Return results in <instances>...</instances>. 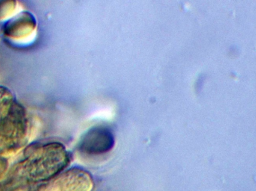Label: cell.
Returning a JSON list of instances; mask_svg holds the SVG:
<instances>
[{
  "label": "cell",
  "mask_w": 256,
  "mask_h": 191,
  "mask_svg": "<svg viewBox=\"0 0 256 191\" xmlns=\"http://www.w3.org/2000/svg\"><path fill=\"white\" fill-rule=\"evenodd\" d=\"M70 161L68 152L63 144L49 143L34 149L32 171L38 178L49 179L66 169Z\"/></svg>",
  "instance_id": "cell-1"
},
{
  "label": "cell",
  "mask_w": 256,
  "mask_h": 191,
  "mask_svg": "<svg viewBox=\"0 0 256 191\" xmlns=\"http://www.w3.org/2000/svg\"><path fill=\"white\" fill-rule=\"evenodd\" d=\"M94 186L88 171L72 168L60 174L44 191H92Z\"/></svg>",
  "instance_id": "cell-2"
},
{
  "label": "cell",
  "mask_w": 256,
  "mask_h": 191,
  "mask_svg": "<svg viewBox=\"0 0 256 191\" xmlns=\"http://www.w3.org/2000/svg\"><path fill=\"white\" fill-rule=\"evenodd\" d=\"M36 26L34 16L28 12H24L8 22L4 27V34L14 38L24 37L31 34Z\"/></svg>",
  "instance_id": "cell-3"
},
{
  "label": "cell",
  "mask_w": 256,
  "mask_h": 191,
  "mask_svg": "<svg viewBox=\"0 0 256 191\" xmlns=\"http://www.w3.org/2000/svg\"><path fill=\"white\" fill-rule=\"evenodd\" d=\"M16 8L15 1H0V19H4L10 15Z\"/></svg>",
  "instance_id": "cell-4"
}]
</instances>
